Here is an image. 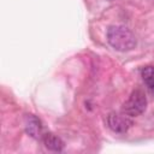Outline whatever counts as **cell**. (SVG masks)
<instances>
[{
	"label": "cell",
	"mask_w": 154,
	"mask_h": 154,
	"mask_svg": "<svg viewBox=\"0 0 154 154\" xmlns=\"http://www.w3.org/2000/svg\"><path fill=\"white\" fill-rule=\"evenodd\" d=\"M107 42L119 52L131 51L137 45L134 32L124 25H111L107 29Z\"/></svg>",
	"instance_id": "1"
},
{
	"label": "cell",
	"mask_w": 154,
	"mask_h": 154,
	"mask_svg": "<svg viewBox=\"0 0 154 154\" xmlns=\"http://www.w3.org/2000/svg\"><path fill=\"white\" fill-rule=\"evenodd\" d=\"M24 128L25 131L29 136H31L32 138L36 140H42L45 136V128L42 125V122L34 114H28L25 117V122H24Z\"/></svg>",
	"instance_id": "4"
},
{
	"label": "cell",
	"mask_w": 154,
	"mask_h": 154,
	"mask_svg": "<svg viewBox=\"0 0 154 154\" xmlns=\"http://www.w3.org/2000/svg\"><path fill=\"white\" fill-rule=\"evenodd\" d=\"M141 76L146 85L150 89L154 90V66H146L141 71Z\"/></svg>",
	"instance_id": "6"
},
{
	"label": "cell",
	"mask_w": 154,
	"mask_h": 154,
	"mask_svg": "<svg viewBox=\"0 0 154 154\" xmlns=\"http://www.w3.org/2000/svg\"><path fill=\"white\" fill-rule=\"evenodd\" d=\"M147 108V97L142 89H135L131 91L128 100L123 103L122 112L130 117L141 116Z\"/></svg>",
	"instance_id": "2"
},
{
	"label": "cell",
	"mask_w": 154,
	"mask_h": 154,
	"mask_svg": "<svg viewBox=\"0 0 154 154\" xmlns=\"http://www.w3.org/2000/svg\"><path fill=\"white\" fill-rule=\"evenodd\" d=\"M107 125L108 128L117 134H125L132 125V120L130 116L124 112H111L107 116Z\"/></svg>",
	"instance_id": "3"
},
{
	"label": "cell",
	"mask_w": 154,
	"mask_h": 154,
	"mask_svg": "<svg viewBox=\"0 0 154 154\" xmlns=\"http://www.w3.org/2000/svg\"><path fill=\"white\" fill-rule=\"evenodd\" d=\"M109 1H112V0H109Z\"/></svg>",
	"instance_id": "7"
},
{
	"label": "cell",
	"mask_w": 154,
	"mask_h": 154,
	"mask_svg": "<svg viewBox=\"0 0 154 154\" xmlns=\"http://www.w3.org/2000/svg\"><path fill=\"white\" fill-rule=\"evenodd\" d=\"M42 142L47 149L53 150V152H61L65 147L64 141L59 136H57L52 132H46L43 138H42Z\"/></svg>",
	"instance_id": "5"
}]
</instances>
